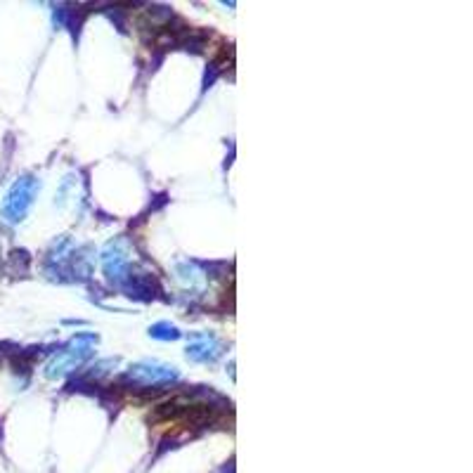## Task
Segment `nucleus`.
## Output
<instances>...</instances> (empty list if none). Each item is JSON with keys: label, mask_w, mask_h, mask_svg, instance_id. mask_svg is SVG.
Here are the masks:
<instances>
[{"label": "nucleus", "mask_w": 473, "mask_h": 473, "mask_svg": "<svg viewBox=\"0 0 473 473\" xmlns=\"http://www.w3.org/2000/svg\"><path fill=\"white\" fill-rule=\"evenodd\" d=\"M34 180L22 178L19 183L12 185V190L8 192L3 202V218L10 220V223H17V220L24 218V213L31 206V197H34Z\"/></svg>", "instance_id": "nucleus-1"}]
</instances>
